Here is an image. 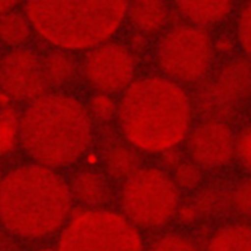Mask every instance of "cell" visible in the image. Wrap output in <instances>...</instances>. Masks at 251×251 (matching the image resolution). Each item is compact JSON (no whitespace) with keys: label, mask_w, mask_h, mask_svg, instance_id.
Returning <instances> with one entry per match:
<instances>
[{"label":"cell","mask_w":251,"mask_h":251,"mask_svg":"<svg viewBox=\"0 0 251 251\" xmlns=\"http://www.w3.org/2000/svg\"><path fill=\"white\" fill-rule=\"evenodd\" d=\"M116 118L131 147L139 153L163 154L185 141L194 107L184 86L163 75H147L122 93Z\"/></svg>","instance_id":"6da1fadb"},{"label":"cell","mask_w":251,"mask_h":251,"mask_svg":"<svg viewBox=\"0 0 251 251\" xmlns=\"http://www.w3.org/2000/svg\"><path fill=\"white\" fill-rule=\"evenodd\" d=\"M74 201L69 184L54 170L22 165L0 180V224L20 240H45L63 229Z\"/></svg>","instance_id":"7a4b0ae2"},{"label":"cell","mask_w":251,"mask_h":251,"mask_svg":"<svg viewBox=\"0 0 251 251\" xmlns=\"http://www.w3.org/2000/svg\"><path fill=\"white\" fill-rule=\"evenodd\" d=\"M22 149L35 163L51 169L76 163L94 137L93 121L75 97L44 93L29 101L18 125Z\"/></svg>","instance_id":"3957f363"},{"label":"cell","mask_w":251,"mask_h":251,"mask_svg":"<svg viewBox=\"0 0 251 251\" xmlns=\"http://www.w3.org/2000/svg\"><path fill=\"white\" fill-rule=\"evenodd\" d=\"M128 0H22L35 35L53 48L88 51L110 41L126 19Z\"/></svg>","instance_id":"277c9868"},{"label":"cell","mask_w":251,"mask_h":251,"mask_svg":"<svg viewBox=\"0 0 251 251\" xmlns=\"http://www.w3.org/2000/svg\"><path fill=\"white\" fill-rule=\"evenodd\" d=\"M119 203L121 213L140 231H156L176 217L181 190L165 170L141 166L122 181Z\"/></svg>","instance_id":"5b68a950"},{"label":"cell","mask_w":251,"mask_h":251,"mask_svg":"<svg viewBox=\"0 0 251 251\" xmlns=\"http://www.w3.org/2000/svg\"><path fill=\"white\" fill-rule=\"evenodd\" d=\"M141 231L120 212L107 208L72 213L55 251H146Z\"/></svg>","instance_id":"8992f818"},{"label":"cell","mask_w":251,"mask_h":251,"mask_svg":"<svg viewBox=\"0 0 251 251\" xmlns=\"http://www.w3.org/2000/svg\"><path fill=\"white\" fill-rule=\"evenodd\" d=\"M213 41L206 29L183 25L159 39L156 60L163 76L182 85H196L209 75L215 57Z\"/></svg>","instance_id":"52a82bcc"},{"label":"cell","mask_w":251,"mask_h":251,"mask_svg":"<svg viewBox=\"0 0 251 251\" xmlns=\"http://www.w3.org/2000/svg\"><path fill=\"white\" fill-rule=\"evenodd\" d=\"M81 69L94 89L113 96L122 94L135 80L137 61L129 48L108 41L86 51Z\"/></svg>","instance_id":"ba28073f"},{"label":"cell","mask_w":251,"mask_h":251,"mask_svg":"<svg viewBox=\"0 0 251 251\" xmlns=\"http://www.w3.org/2000/svg\"><path fill=\"white\" fill-rule=\"evenodd\" d=\"M250 92V63L246 57L236 58L200 91L197 104L206 119L225 121L247 101Z\"/></svg>","instance_id":"9c48e42d"},{"label":"cell","mask_w":251,"mask_h":251,"mask_svg":"<svg viewBox=\"0 0 251 251\" xmlns=\"http://www.w3.org/2000/svg\"><path fill=\"white\" fill-rule=\"evenodd\" d=\"M48 86L41 66V57L24 47L11 49L0 57V89L18 101H32Z\"/></svg>","instance_id":"30bf717a"},{"label":"cell","mask_w":251,"mask_h":251,"mask_svg":"<svg viewBox=\"0 0 251 251\" xmlns=\"http://www.w3.org/2000/svg\"><path fill=\"white\" fill-rule=\"evenodd\" d=\"M185 141L192 161L203 171L222 169L235 159V135L225 121H202L192 127Z\"/></svg>","instance_id":"8fae6325"},{"label":"cell","mask_w":251,"mask_h":251,"mask_svg":"<svg viewBox=\"0 0 251 251\" xmlns=\"http://www.w3.org/2000/svg\"><path fill=\"white\" fill-rule=\"evenodd\" d=\"M175 3L189 24L206 29L226 19L234 10L236 0H175Z\"/></svg>","instance_id":"7c38bea8"},{"label":"cell","mask_w":251,"mask_h":251,"mask_svg":"<svg viewBox=\"0 0 251 251\" xmlns=\"http://www.w3.org/2000/svg\"><path fill=\"white\" fill-rule=\"evenodd\" d=\"M126 18L137 32L154 35L167 23L169 8L165 0H128Z\"/></svg>","instance_id":"4fadbf2b"},{"label":"cell","mask_w":251,"mask_h":251,"mask_svg":"<svg viewBox=\"0 0 251 251\" xmlns=\"http://www.w3.org/2000/svg\"><path fill=\"white\" fill-rule=\"evenodd\" d=\"M69 187L74 201L79 202L86 209L104 207L112 196L107 178L92 170L78 173Z\"/></svg>","instance_id":"5bb4252c"},{"label":"cell","mask_w":251,"mask_h":251,"mask_svg":"<svg viewBox=\"0 0 251 251\" xmlns=\"http://www.w3.org/2000/svg\"><path fill=\"white\" fill-rule=\"evenodd\" d=\"M41 66L48 85H66L78 71V62L72 52L60 49L54 48L41 57Z\"/></svg>","instance_id":"9a60e30c"},{"label":"cell","mask_w":251,"mask_h":251,"mask_svg":"<svg viewBox=\"0 0 251 251\" xmlns=\"http://www.w3.org/2000/svg\"><path fill=\"white\" fill-rule=\"evenodd\" d=\"M33 28L25 12L13 9L0 16V44L10 49L25 47L33 36Z\"/></svg>","instance_id":"2e32d148"},{"label":"cell","mask_w":251,"mask_h":251,"mask_svg":"<svg viewBox=\"0 0 251 251\" xmlns=\"http://www.w3.org/2000/svg\"><path fill=\"white\" fill-rule=\"evenodd\" d=\"M206 251H251L250 226L245 222L223 226L211 236Z\"/></svg>","instance_id":"e0dca14e"},{"label":"cell","mask_w":251,"mask_h":251,"mask_svg":"<svg viewBox=\"0 0 251 251\" xmlns=\"http://www.w3.org/2000/svg\"><path fill=\"white\" fill-rule=\"evenodd\" d=\"M139 152L130 145L112 148L105 158V169L110 178L123 181L141 167Z\"/></svg>","instance_id":"ac0fdd59"},{"label":"cell","mask_w":251,"mask_h":251,"mask_svg":"<svg viewBox=\"0 0 251 251\" xmlns=\"http://www.w3.org/2000/svg\"><path fill=\"white\" fill-rule=\"evenodd\" d=\"M146 251H199L194 240L178 232H166L158 236Z\"/></svg>","instance_id":"d6986e66"},{"label":"cell","mask_w":251,"mask_h":251,"mask_svg":"<svg viewBox=\"0 0 251 251\" xmlns=\"http://www.w3.org/2000/svg\"><path fill=\"white\" fill-rule=\"evenodd\" d=\"M86 108L92 121L105 124L116 117L118 104L112 95L98 92L91 97Z\"/></svg>","instance_id":"ffe728a7"},{"label":"cell","mask_w":251,"mask_h":251,"mask_svg":"<svg viewBox=\"0 0 251 251\" xmlns=\"http://www.w3.org/2000/svg\"><path fill=\"white\" fill-rule=\"evenodd\" d=\"M171 176L180 190H192L201 182L203 170L193 161L180 162L174 167Z\"/></svg>","instance_id":"44dd1931"},{"label":"cell","mask_w":251,"mask_h":251,"mask_svg":"<svg viewBox=\"0 0 251 251\" xmlns=\"http://www.w3.org/2000/svg\"><path fill=\"white\" fill-rule=\"evenodd\" d=\"M251 6L247 3L242 7L236 22V35L240 48L248 57L251 54Z\"/></svg>","instance_id":"7402d4cb"},{"label":"cell","mask_w":251,"mask_h":251,"mask_svg":"<svg viewBox=\"0 0 251 251\" xmlns=\"http://www.w3.org/2000/svg\"><path fill=\"white\" fill-rule=\"evenodd\" d=\"M251 134L250 127H245L235 136L234 155L245 171L249 172L251 160Z\"/></svg>","instance_id":"603a6c76"},{"label":"cell","mask_w":251,"mask_h":251,"mask_svg":"<svg viewBox=\"0 0 251 251\" xmlns=\"http://www.w3.org/2000/svg\"><path fill=\"white\" fill-rule=\"evenodd\" d=\"M231 203L236 212L244 218H249L251 213V183L245 180L233 191Z\"/></svg>","instance_id":"cb8c5ba5"},{"label":"cell","mask_w":251,"mask_h":251,"mask_svg":"<svg viewBox=\"0 0 251 251\" xmlns=\"http://www.w3.org/2000/svg\"><path fill=\"white\" fill-rule=\"evenodd\" d=\"M3 119L0 122V153L7 151L8 146L13 142L14 127L10 120Z\"/></svg>","instance_id":"d4e9b609"},{"label":"cell","mask_w":251,"mask_h":251,"mask_svg":"<svg viewBox=\"0 0 251 251\" xmlns=\"http://www.w3.org/2000/svg\"><path fill=\"white\" fill-rule=\"evenodd\" d=\"M22 2V0H0V16L16 9Z\"/></svg>","instance_id":"484cf974"},{"label":"cell","mask_w":251,"mask_h":251,"mask_svg":"<svg viewBox=\"0 0 251 251\" xmlns=\"http://www.w3.org/2000/svg\"><path fill=\"white\" fill-rule=\"evenodd\" d=\"M1 178H2V176H1V171H0V180H1Z\"/></svg>","instance_id":"4316f807"}]
</instances>
